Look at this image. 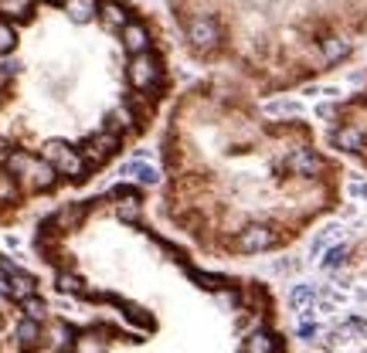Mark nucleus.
<instances>
[{
    "instance_id": "8",
    "label": "nucleus",
    "mask_w": 367,
    "mask_h": 353,
    "mask_svg": "<svg viewBox=\"0 0 367 353\" xmlns=\"http://www.w3.org/2000/svg\"><path fill=\"white\" fill-rule=\"evenodd\" d=\"M85 211H89L85 204H65V207L52 218V225L61 227V231H75V227L85 221Z\"/></svg>"
},
{
    "instance_id": "7",
    "label": "nucleus",
    "mask_w": 367,
    "mask_h": 353,
    "mask_svg": "<svg viewBox=\"0 0 367 353\" xmlns=\"http://www.w3.org/2000/svg\"><path fill=\"white\" fill-rule=\"evenodd\" d=\"M119 150V136L116 133H96L89 143H85V160H92V163H99V160H105L109 153H116Z\"/></svg>"
},
{
    "instance_id": "14",
    "label": "nucleus",
    "mask_w": 367,
    "mask_h": 353,
    "mask_svg": "<svg viewBox=\"0 0 367 353\" xmlns=\"http://www.w3.org/2000/svg\"><path fill=\"white\" fill-rule=\"evenodd\" d=\"M65 10H68L72 21L85 24V21H92L99 14V0H65Z\"/></svg>"
},
{
    "instance_id": "20",
    "label": "nucleus",
    "mask_w": 367,
    "mask_h": 353,
    "mask_svg": "<svg viewBox=\"0 0 367 353\" xmlns=\"http://www.w3.org/2000/svg\"><path fill=\"white\" fill-rule=\"evenodd\" d=\"M24 313H27V320H34V323H41V320H45V313H48V306L41 303V299H38V296H31V299H24Z\"/></svg>"
},
{
    "instance_id": "13",
    "label": "nucleus",
    "mask_w": 367,
    "mask_h": 353,
    "mask_svg": "<svg viewBox=\"0 0 367 353\" xmlns=\"http://www.w3.org/2000/svg\"><path fill=\"white\" fill-rule=\"evenodd\" d=\"M7 282H10V296H14V299H21V303L34 296V285H38L34 276H27V272H21V269H17V272H10Z\"/></svg>"
},
{
    "instance_id": "3",
    "label": "nucleus",
    "mask_w": 367,
    "mask_h": 353,
    "mask_svg": "<svg viewBox=\"0 0 367 353\" xmlns=\"http://www.w3.org/2000/svg\"><path fill=\"white\" fill-rule=\"evenodd\" d=\"M187 38L190 45L201 51H218L221 48V24L211 17V14H194L187 21Z\"/></svg>"
},
{
    "instance_id": "9",
    "label": "nucleus",
    "mask_w": 367,
    "mask_h": 353,
    "mask_svg": "<svg viewBox=\"0 0 367 353\" xmlns=\"http://www.w3.org/2000/svg\"><path fill=\"white\" fill-rule=\"evenodd\" d=\"M24 176L38 187V190H48V187L54 183V167L52 163H45V160H27Z\"/></svg>"
},
{
    "instance_id": "6",
    "label": "nucleus",
    "mask_w": 367,
    "mask_h": 353,
    "mask_svg": "<svg viewBox=\"0 0 367 353\" xmlns=\"http://www.w3.org/2000/svg\"><path fill=\"white\" fill-rule=\"evenodd\" d=\"M241 353H279V336L272 333L269 326L255 329V333H248V336H241Z\"/></svg>"
},
{
    "instance_id": "24",
    "label": "nucleus",
    "mask_w": 367,
    "mask_h": 353,
    "mask_svg": "<svg viewBox=\"0 0 367 353\" xmlns=\"http://www.w3.org/2000/svg\"><path fill=\"white\" fill-rule=\"evenodd\" d=\"M54 343H58V347H65V343H68V326L54 329Z\"/></svg>"
},
{
    "instance_id": "12",
    "label": "nucleus",
    "mask_w": 367,
    "mask_h": 353,
    "mask_svg": "<svg viewBox=\"0 0 367 353\" xmlns=\"http://www.w3.org/2000/svg\"><path fill=\"white\" fill-rule=\"evenodd\" d=\"M103 21H105V27H112V31H123V27L130 24V10H126L119 0H105L103 3Z\"/></svg>"
},
{
    "instance_id": "18",
    "label": "nucleus",
    "mask_w": 367,
    "mask_h": 353,
    "mask_svg": "<svg viewBox=\"0 0 367 353\" xmlns=\"http://www.w3.org/2000/svg\"><path fill=\"white\" fill-rule=\"evenodd\" d=\"M75 353H105V343L99 336L89 333V336H79V340H75Z\"/></svg>"
},
{
    "instance_id": "23",
    "label": "nucleus",
    "mask_w": 367,
    "mask_h": 353,
    "mask_svg": "<svg viewBox=\"0 0 367 353\" xmlns=\"http://www.w3.org/2000/svg\"><path fill=\"white\" fill-rule=\"evenodd\" d=\"M58 289H61V292H79V278L61 272V276H58Z\"/></svg>"
},
{
    "instance_id": "21",
    "label": "nucleus",
    "mask_w": 367,
    "mask_h": 353,
    "mask_svg": "<svg viewBox=\"0 0 367 353\" xmlns=\"http://www.w3.org/2000/svg\"><path fill=\"white\" fill-rule=\"evenodd\" d=\"M17 45V34H14V27L7 24V21H0V54H7V51Z\"/></svg>"
},
{
    "instance_id": "17",
    "label": "nucleus",
    "mask_w": 367,
    "mask_h": 353,
    "mask_svg": "<svg viewBox=\"0 0 367 353\" xmlns=\"http://www.w3.org/2000/svg\"><path fill=\"white\" fill-rule=\"evenodd\" d=\"M0 14L3 17H27L31 14V0H0Z\"/></svg>"
},
{
    "instance_id": "16",
    "label": "nucleus",
    "mask_w": 367,
    "mask_h": 353,
    "mask_svg": "<svg viewBox=\"0 0 367 353\" xmlns=\"http://www.w3.org/2000/svg\"><path fill=\"white\" fill-rule=\"evenodd\" d=\"M38 340H41V326H38L34 320H21V323H17V343H21V347H34Z\"/></svg>"
},
{
    "instance_id": "1",
    "label": "nucleus",
    "mask_w": 367,
    "mask_h": 353,
    "mask_svg": "<svg viewBox=\"0 0 367 353\" xmlns=\"http://www.w3.org/2000/svg\"><path fill=\"white\" fill-rule=\"evenodd\" d=\"M327 119L334 123V126H350L361 133V160H367V78L364 85L354 92V99L340 102V105H330L327 109Z\"/></svg>"
},
{
    "instance_id": "15",
    "label": "nucleus",
    "mask_w": 367,
    "mask_h": 353,
    "mask_svg": "<svg viewBox=\"0 0 367 353\" xmlns=\"http://www.w3.org/2000/svg\"><path fill=\"white\" fill-rule=\"evenodd\" d=\"M133 123H136V116H133L130 105H116V109L105 116V126H109V133H126Z\"/></svg>"
},
{
    "instance_id": "22",
    "label": "nucleus",
    "mask_w": 367,
    "mask_h": 353,
    "mask_svg": "<svg viewBox=\"0 0 367 353\" xmlns=\"http://www.w3.org/2000/svg\"><path fill=\"white\" fill-rule=\"evenodd\" d=\"M17 197V183L10 174H0V201H14Z\"/></svg>"
},
{
    "instance_id": "5",
    "label": "nucleus",
    "mask_w": 367,
    "mask_h": 353,
    "mask_svg": "<svg viewBox=\"0 0 367 353\" xmlns=\"http://www.w3.org/2000/svg\"><path fill=\"white\" fill-rule=\"evenodd\" d=\"M157 78H160L157 54H150V51H143V54H133V61H130V85H133V89L147 92L150 85H157Z\"/></svg>"
},
{
    "instance_id": "4",
    "label": "nucleus",
    "mask_w": 367,
    "mask_h": 353,
    "mask_svg": "<svg viewBox=\"0 0 367 353\" xmlns=\"http://www.w3.org/2000/svg\"><path fill=\"white\" fill-rule=\"evenodd\" d=\"M45 163H52L54 170L65 174V176H82L85 174V160H82L68 143H61V140H52V143L45 147Z\"/></svg>"
},
{
    "instance_id": "19",
    "label": "nucleus",
    "mask_w": 367,
    "mask_h": 353,
    "mask_svg": "<svg viewBox=\"0 0 367 353\" xmlns=\"http://www.w3.org/2000/svg\"><path fill=\"white\" fill-rule=\"evenodd\" d=\"M116 214H119V221H140V197L116 204Z\"/></svg>"
},
{
    "instance_id": "10",
    "label": "nucleus",
    "mask_w": 367,
    "mask_h": 353,
    "mask_svg": "<svg viewBox=\"0 0 367 353\" xmlns=\"http://www.w3.org/2000/svg\"><path fill=\"white\" fill-rule=\"evenodd\" d=\"M123 41H126V48L133 54H143V51H150V31L143 24H136V21H130L123 27Z\"/></svg>"
},
{
    "instance_id": "2",
    "label": "nucleus",
    "mask_w": 367,
    "mask_h": 353,
    "mask_svg": "<svg viewBox=\"0 0 367 353\" xmlns=\"http://www.w3.org/2000/svg\"><path fill=\"white\" fill-rule=\"evenodd\" d=\"M276 245H279V231L272 225H262V221H252L235 234V252L241 255H262Z\"/></svg>"
},
{
    "instance_id": "26",
    "label": "nucleus",
    "mask_w": 367,
    "mask_h": 353,
    "mask_svg": "<svg viewBox=\"0 0 367 353\" xmlns=\"http://www.w3.org/2000/svg\"><path fill=\"white\" fill-rule=\"evenodd\" d=\"M45 3H65V0H45Z\"/></svg>"
},
{
    "instance_id": "11",
    "label": "nucleus",
    "mask_w": 367,
    "mask_h": 353,
    "mask_svg": "<svg viewBox=\"0 0 367 353\" xmlns=\"http://www.w3.org/2000/svg\"><path fill=\"white\" fill-rule=\"evenodd\" d=\"M123 174L136 180V183H143V187H153L160 180L157 167H150V163H143V160H130V163H123Z\"/></svg>"
},
{
    "instance_id": "25",
    "label": "nucleus",
    "mask_w": 367,
    "mask_h": 353,
    "mask_svg": "<svg viewBox=\"0 0 367 353\" xmlns=\"http://www.w3.org/2000/svg\"><path fill=\"white\" fill-rule=\"evenodd\" d=\"M0 296H10V282H7V276H0Z\"/></svg>"
}]
</instances>
